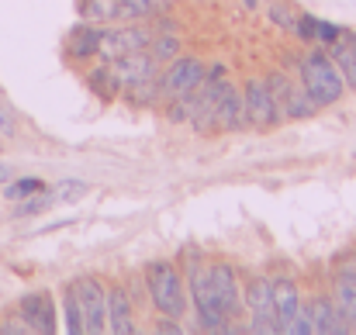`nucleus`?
I'll list each match as a JSON object with an SVG mask.
<instances>
[{"label":"nucleus","mask_w":356,"mask_h":335,"mask_svg":"<svg viewBox=\"0 0 356 335\" xmlns=\"http://www.w3.org/2000/svg\"><path fill=\"white\" fill-rule=\"evenodd\" d=\"M38 190H45V183L38 177H24V180H17V183L7 187V201H24V197H31Z\"/></svg>","instance_id":"25"},{"label":"nucleus","mask_w":356,"mask_h":335,"mask_svg":"<svg viewBox=\"0 0 356 335\" xmlns=\"http://www.w3.org/2000/svg\"><path fill=\"white\" fill-rule=\"evenodd\" d=\"M273 311H277V332L280 335H312L308 308L301 304L294 280H273Z\"/></svg>","instance_id":"4"},{"label":"nucleus","mask_w":356,"mask_h":335,"mask_svg":"<svg viewBox=\"0 0 356 335\" xmlns=\"http://www.w3.org/2000/svg\"><path fill=\"white\" fill-rule=\"evenodd\" d=\"M149 31L145 28H138V24H124V28H104V38H101V45H97V56L104 59V63H115L121 56H131V52H138V49H145L149 45Z\"/></svg>","instance_id":"11"},{"label":"nucleus","mask_w":356,"mask_h":335,"mask_svg":"<svg viewBox=\"0 0 356 335\" xmlns=\"http://www.w3.org/2000/svg\"><path fill=\"white\" fill-rule=\"evenodd\" d=\"M266 14H270V21H277L280 28H287V31H294V21L298 17H291V10L280 3V0H270V7H266Z\"/></svg>","instance_id":"27"},{"label":"nucleus","mask_w":356,"mask_h":335,"mask_svg":"<svg viewBox=\"0 0 356 335\" xmlns=\"http://www.w3.org/2000/svg\"><path fill=\"white\" fill-rule=\"evenodd\" d=\"M0 131H3V135H14V117L3 111V108H0Z\"/></svg>","instance_id":"30"},{"label":"nucleus","mask_w":356,"mask_h":335,"mask_svg":"<svg viewBox=\"0 0 356 335\" xmlns=\"http://www.w3.org/2000/svg\"><path fill=\"white\" fill-rule=\"evenodd\" d=\"M339 28L336 24H325V21H318V28H315V42H325V45H332V42H339Z\"/></svg>","instance_id":"29"},{"label":"nucleus","mask_w":356,"mask_h":335,"mask_svg":"<svg viewBox=\"0 0 356 335\" xmlns=\"http://www.w3.org/2000/svg\"><path fill=\"white\" fill-rule=\"evenodd\" d=\"M332 63L339 66L343 83L356 90V42H353V38L339 35V42H332Z\"/></svg>","instance_id":"19"},{"label":"nucleus","mask_w":356,"mask_h":335,"mask_svg":"<svg viewBox=\"0 0 356 335\" xmlns=\"http://www.w3.org/2000/svg\"><path fill=\"white\" fill-rule=\"evenodd\" d=\"M108 329L115 335H131L135 332V318H131V301L124 287H111L108 291Z\"/></svg>","instance_id":"16"},{"label":"nucleus","mask_w":356,"mask_h":335,"mask_svg":"<svg viewBox=\"0 0 356 335\" xmlns=\"http://www.w3.org/2000/svg\"><path fill=\"white\" fill-rule=\"evenodd\" d=\"M101 38H104V24H94V21H83L80 28H73V35H70V56H76V59H87V56H97V45H101Z\"/></svg>","instance_id":"17"},{"label":"nucleus","mask_w":356,"mask_h":335,"mask_svg":"<svg viewBox=\"0 0 356 335\" xmlns=\"http://www.w3.org/2000/svg\"><path fill=\"white\" fill-rule=\"evenodd\" d=\"M3 180H10V166H3V163H0V183H3Z\"/></svg>","instance_id":"32"},{"label":"nucleus","mask_w":356,"mask_h":335,"mask_svg":"<svg viewBox=\"0 0 356 335\" xmlns=\"http://www.w3.org/2000/svg\"><path fill=\"white\" fill-rule=\"evenodd\" d=\"M242 3H245V7H249V10H252V7H256V0H242Z\"/></svg>","instance_id":"33"},{"label":"nucleus","mask_w":356,"mask_h":335,"mask_svg":"<svg viewBox=\"0 0 356 335\" xmlns=\"http://www.w3.org/2000/svg\"><path fill=\"white\" fill-rule=\"evenodd\" d=\"M90 90L101 97V101H111V97H118L121 94V83L118 76H115V70L104 63V66H97L94 73H90Z\"/></svg>","instance_id":"20"},{"label":"nucleus","mask_w":356,"mask_h":335,"mask_svg":"<svg viewBox=\"0 0 356 335\" xmlns=\"http://www.w3.org/2000/svg\"><path fill=\"white\" fill-rule=\"evenodd\" d=\"M315 28H318V21H315V17L298 14V21H294V35H298L301 42H315Z\"/></svg>","instance_id":"28"},{"label":"nucleus","mask_w":356,"mask_h":335,"mask_svg":"<svg viewBox=\"0 0 356 335\" xmlns=\"http://www.w3.org/2000/svg\"><path fill=\"white\" fill-rule=\"evenodd\" d=\"M87 194V183L83 180H66L59 190H56V201H66V204H73V201H80Z\"/></svg>","instance_id":"26"},{"label":"nucleus","mask_w":356,"mask_h":335,"mask_svg":"<svg viewBox=\"0 0 356 335\" xmlns=\"http://www.w3.org/2000/svg\"><path fill=\"white\" fill-rule=\"evenodd\" d=\"M191 301H194V311L204 332H238V325H229V315L211 287L208 266H197V263L191 266Z\"/></svg>","instance_id":"3"},{"label":"nucleus","mask_w":356,"mask_h":335,"mask_svg":"<svg viewBox=\"0 0 356 335\" xmlns=\"http://www.w3.org/2000/svg\"><path fill=\"white\" fill-rule=\"evenodd\" d=\"M156 332H180V325H173V322H159Z\"/></svg>","instance_id":"31"},{"label":"nucleus","mask_w":356,"mask_h":335,"mask_svg":"<svg viewBox=\"0 0 356 335\" xmlns=\"http://www.w3.org/2000/svg\"><path fill=\"white\" fill-rule=\"evenodd\" d=\"M266 87H270V97H273L280 117H312V114L318 111V104L308 97V90L291 87V80L280 76V73H270L266 76Z\"/></svg>","instance_id":"8"},{"label":"nucleus","mask_w":356,"mask_h":335,"mask_svg":"<svg viewBox=\"0 0 356 335\" xmlns=\"http://www.w3.org/2000/svg\"><path fill=\"white\" fill-rule=\"evenodd\" d=\"M145 287H149L152 304L166 318H184V311H187V291H184V280H180V273H177L173 263H166V259L149 263L145 266Z\"/></svg>","instance_id":"1"},{"label":"nucleus","mask_w":356,"mask_h":335,"mask_svg":"<svg viewBox=\"0 0 356 335\" xmlns=\"http://www.w3.org/2000/svg\"><path fill=\"white\" fill-rule=\"evenodd\" d=\"M21 318H24L28 332L52 335L56 332V304H52V294L38 291V294L21 297Z\"/></svg>","instance_id":"12"},{"label":"nucleus","mask_w":356,"mask_h":335,"mask_svg":"<svg viewBox=\"0 0 356 335\" xmlns=\"http://www.w3.org/2000/svg\"><path fill=\"white\" fill-rule=\"evenodd\" d=\"M201 76H204V66L197 59L177 56L170 63V70H163V76H159V97L163 101H180L201 83Z\"/></svg>","instance_id":"7"},{"label":"nucleus","mask_w":356,"mask_h":335,"mask_svg":"<svg viewBox=\"0 0 356 335\" xmlns=\"http://www.w3.org/2000/svg\"><path fill=\"white\" fill-rule=\"evenodd\" d=\"M208 277H211V287H215V294H218V301H222L225 315H229V318H232V315H238V280H236V270H232V266H225V263H211V266H208Z\"/></svg>","instance_id":"15"},{"label":"nucleus","mask_w":356,"mask_h":335,"mask_svg":"<svg viewBox=\"0 0 356 335\" xmlns=\"http://www.w3.org/2000/svg\"><path fill=\"white\" fill-rule=\"evenodd\" d=\"M305 308H308V329H312V335H336L339 332V318H336L332 301L315 297V301H308Z\"/></svg>","instance_id":"18"},{"label":"nucleus","mask_w":356,"mask_h":335,"mask_svg":"<svg viewBox=\"0 0 356 335\" xmlns=\"http://www.w3.org/2000/svg\"><path fill=\"white\" fill-rule=\"evenodd\" d=\"M242 104H245V121H249V124H256L259 131L277 128L280 111H277V104H273V97H270L266 80H249L245 90H242Z\"/></svg>","instance_id":"10"},{"label":"nucleus","mask_w":356,"mask_h":335,"mask_svg":"<svg viewBox=\"0 0 356 335\" xmlns=\"http://www.w3.org/2000/svg\"><path fill=\"white\" fill-rule=\"evenodd\" d=\"M332 308L339 318V332L356 329V263H343L332 280Z\"/></svg>","instance_id":"9"},{"label":"nucleus","mask_w":356,"mask_h":335,"mask_svg":"<svg viewBox=\"0 0 356 335\" xmlns=\"http://www.w3.org/2000/svg\"><path fill=\"white\" fill-rule=\"evenodd\" d=\"M66 332L70 335H83V311H80V297L76 287H66Z\"/></svg>","instance_id":"24"},{"label":"nucleus","mask_w":356,"mask_h":335,"mask_svg":"<svg viewBox=\"0 0 356 335\" xmlns=\"http://www.w3.org/2000/svg\"><path fill=\"white\" fill-rule=\"evenodd\" d=\"M108 66L115 70L121 90L131 87V83H138V80H145V76H156V73H159V63H156L145 49H138V52H131V56H121V59L108 63Z\"/></svg>","instance_id":"14"},{"label":"nucleus","mask_w":356,"mask_h":335,"mask_svg":"<svg viewBox=\"0 0 356 335\" xmlns=\"http://www.w3.org/2000/svg\"><path fill=\"white\" fill-rule=\"evenodd\" d=\"M245 121V104H242V94H238L232 83L222 87L215 108H211V131H238Z\"/></svg>","instance_id":"13"},{"label":"nucleus","mask_w":356,"mask_h":335,"mask_svg":"<svg viewBox=\"0 0 356 335\" xmlns=\"http://www.w3.org/2000/svg\"><path fill=\"white\" fill-rule=\"evenodd\" d=\"M245 304H249V315H252V322L245 325V332H252V335L277 332L273 284H270V280H263V277H252V280H249V287H245Z\"/></svg>","instance_id":"6"},{"label":"nucleus","mask_w":356,"mask_h":335,"mask_svg":"<svg viewBox=\"0 0 356 335\" xmlns=\"http://www.w3.org/2000/svg\"><path fill=\"white\" fill-rule=\"evenodd\" d=\"M301 80H305L308 97H312L318 108L336 104V101L343 97V87H346L339 66H336L332 56H325V52H312V56H305V63H301Z\"/></svg>","instance_id":"2"},{"label":"nucleus","mask_w":356,"mask_h":335,"mask_svg":"<svg viewBox=\"0 0 356 335\" xmlns=\"http://www.w3.org/2000/svg\"><path fill=\"white\" fill-rule=\"evenodd\" d=\"M56 204V190H38L31 197L21 201V208H14V218H31V215H42L45 208Z\"/></svg>","instance_id":"23"},{"label":"nucleus","mask_w":356,"mask_h":335,"mask_svg":"<svg viewBox=\"0 0 356 335\" xmlns=\"http://www.w3.org/2000/svg\"><path fill=\"white\" fill-rule=\"evenodd\" d=\"M80 311H83V335H101L108 329V291L97 277H80L73 280Z\"/></svg>","instance_id":"5"},{"label":"nucleus","mask_w":356,"mask_h":335,"mask_svg":"<svg viewBox=\"0 0 356 335\" xmlns=\"http://www.w3.org/2000/svg\"><path fill=\"white\" fill-rule=\"evenodd\" d=\"M145 52H149L159 66H166V63H173V59L180 56V38H177V35H152L149 45H145Z\"/></svg>","instance_id":"21"},{"label":"nucleus","mask_w":356,"mask_h":335,"mask_svg":"<svg viewBox=\"0 0 356 335\" xmlns=\"http://www.w3.org/2000/svg\"><path fill=\"white\" fill-rule=\"evenodd\" d=\"M83 21H94V24H108L118 17V0H83L80 7Z\"/></svg>","instance_id":"22"},{"label":"nucleus","mask_w":356,"mask_h":335,"mask_svg":"<svg viewBox=\"0 0 356 335\" xmlns=\"http://www.w3.org/2000/svg\"><path fill=\"white\" fill-rule=\"evenodd\" d=\"M353 42H356V35H353Z\"/></svg>","instance_id":"34"}]
</instances>
